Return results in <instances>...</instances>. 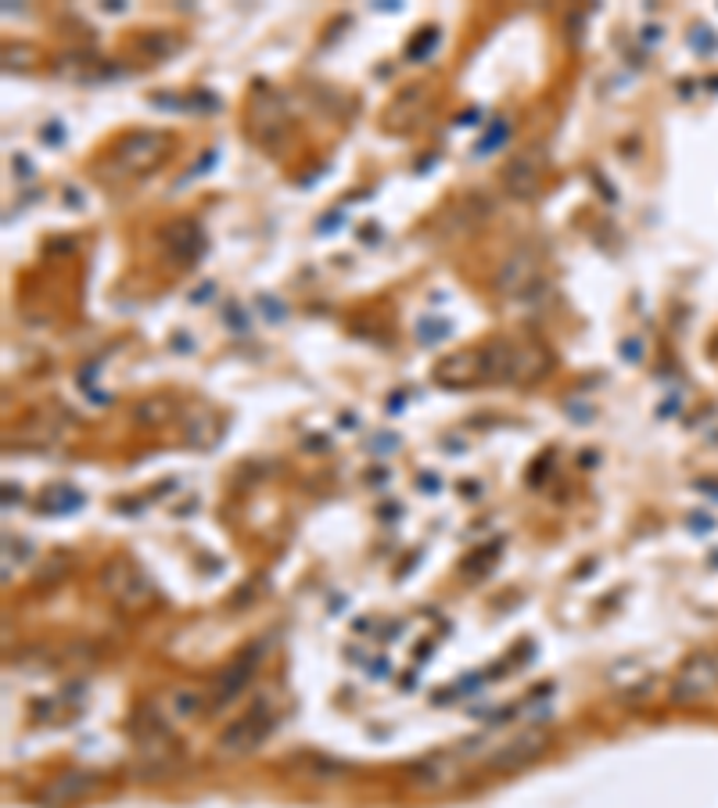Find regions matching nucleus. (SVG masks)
Wrapping results in <instances>:
<instances>
[{"label": "nucleus", "mask_w": 718, "mask_h": 808, "mask_svg": "<svg viewBox=\"0 0 718 808\" xmlns=\"http://www.w3.org/2000/svg\"><path fill=\"white\" fill-rule=\"evenodd\" d=\"M134 740H137V765L144 776H166L176 769V740L159 715L148 719V712H140L134 722Z\"/></svg>", "instance_id": "obj_2"}, {"label": "nucleus", "mask_w": 718, "mask_h": 808, "mask_svg": "<svg viewBox=\"0 0 718 808\" xmlns=\"http://www.w3.org/2000/svg\"><path fill=\"white\" fill-rule=\"evenodd\" d=\"M101 585H104V593H109L115 604H123L126 611H144L155 601V585L148 582V576H144L134 560H123V557L104 565Z\"/></svg>", "instance_id": "obj_3"}, {"label": "nucleus", "mask_w": 718, "mask_h": 808, "mask_svg": "<svg viewBox=\"0 0 718 808\" xmlns=\"http://www.w3.org/2000/svg\"><path fill=\"white\" fill-rule=\"evenodd\" d=\"M72 507H80V497H72V489H55L50 497L44 500V511L58 514V511H72Z\"/></svg>", "instance_id": "obj_20"}, {"label": "nucleus", "mask_w": 718, "mask_h": 808, "mask_svg": "<svg viewBox=\"0 0 718 808\" xmlns=\"http://www.w3.org/2000/svg\"><path fill=\"white\" fill-rule=\"evenodd\" d=\"M456 779H460V762H456L453 754H431V759L417 762L410 787L421 794H438V790L453 787Z\"/></svg>", "instance_id": "obj_12"}, {"label": "nucleus", "mask_w": 718, "mask_h": 808, "mask_svg": "<svg viewBox=\"0 0 718 808\" xmlns=\"http://www.w3.org/2000/svg\"><path fill=\"white\" fill-rule=\"evenodd\" d=\"M449 328H446V323H438V328H431V323H424V328H421V338H435V334H446Z\"/></svg>", "instance_id": "obj_22"}, {"label": "nucleus", "mask_w": 718, "mask_h": 808, "mask_svg": "<svg viewBox=\"0 0 718 808\" xmlns=\"http://www.w3.org/2000/svg\"><path fill=\"white\" fill-rule=\"evenodd\" d=\"M187 432H191V442H194V446H208V442L216 439V421H213V413H208L205 407H194V410H191Z\"/></svg>", "instance_id": "obj_18"}, {"label": "nucleus", "mask_w": 718, "mask_h": 808, "mask_svg": "<svg viewBox=\"0 0 718 808\" xmlns=\"http://www.w3.org/2000/svg\"><path fill=\"white\" fill-rule=\"evenodd\" d=\"M715 683H718V661L715 658H697V661H689L683 672H679L672 697L679 701V705H689V701L708 694Z\"/></svg>", "instance_id": "obj_13"}, {"label": "nucleus", "mask_w": 718, "mask_h": 808, "mask_svg": "<svg viewBox=\"0 0 718 808\" xmlns=\"http://www.w3.org/2000/svg\"><path fill=\"white\" fill-rule=\"evenodd\" d=\"M248 129L266 151H281L287 145V115L281 98H273L270 90H255L252 109H248Z\"/></svg>", "instance_id": "obj_5"}, {"label": "nucleus", "mask_w": 718, "mask_h": 808, "mask_svg": "<svg viewBox=\"0 0 718 808\" xmlns=\"http://www.w3.org/2000/svg\"><path fill=\"white\" fill-rule=\"evenodd\" d=\"M428 101H431V87H424V83L399 90L396 101L385 109V129H391V134H407V129L424 115Z\"/></svg>", "instance_id": "obj_11"}, {"label": "nucleus", "mask_w": 718, "mask_h": 808, "mask_svg": "<svg viewBox=\"0 0 718 808\" xmlns=\"http://www.w3.org/2000/svg\"><path fill=\"white\" fill-rule=\"evenodd\" d=\"M506 134H511V123H495V129H492V134L486 137V140H481V155H489V151H495V145H500V140L506 137Z\"/></svg>", "instance_id": "obj_21"}, {"label": "nucleus", "mask_w": 718, "mask_h": 808, "mask_svg": "<svg viewBox=\"0 0 718 808\" xmlns=\"http://www.w3.org/2000/svg\"><path fill=\"white\" fill-rule=\"evenodd\" d=\"M546 180V151L543 148H525L517 151L511 162L503 166V191L517 202H532L543 191Z\"/></svg>", "instance_id": "obj_6"}, {"label": "nucleus", "mask_w": 718, "mask_h": 808, "mask_svg": "<svg viewBox=\"0 0 718 808\" xmlns=\"http://www.w3.org/2000/svg\"><path fill=\"white\" fill-rule=\"evenodd\" d=\"M435 374L442 385H467L475 377H486L481 374V349H456V353H449L438 363Z\"/></svg>", "instance_id": "obj_14"}, {"label": "nucleus", "mask_w": 718, "mask_h": 808, "mask_svg": "<svg viewBox=\"0 0 718 808\" xmlns=\"http://www.w3.org/2000/svg\"><path fill=\"white\" fill-rule=\"evenodd\" d=\"M550 744V737L543 733V729H528V733L514 737L511 744H500L492 754H489V769L492 773H517V769H525L528 762H535L539 754Z\"/></svg>", "instance_id": "obj_8"}, {"label": "nucleus", "mask_w": 718, "mask_h": 808, "mask_svg": "<svg viewBox=\"0 0 718 808\" xmlns=\"http://www.w3.org/2000/svg\"><path fill=\"white\" fill-rule=\"evenodd\" d=\"M554 367V356L546 353L543 345L535 342H525V345H514V382H543L546 374Z\"/></svg>", "instance_id": "obj_15"}, {"label": "nucleus", "mask_w": 718, "mask_h": 808, "mask_svg": "<svg viewBox=\"0 0 718 808\" xmlns=\"http://www.w3.org/2000/svg\"><path fill=\"white\" fill-rule=\"evenodd\" d=\"M259 655H263V644L248 647L238 661H230L227 669L219 672V680L213 683V694H208V705H213V708H224V705H230V701L238 697L241 690L248 686V680H252V675H255V669H259Z\"/></svg>", "instance_id": "obj_9"}, {"label": "nucleus", "mask_w": 718, "mask_h": 808, "mask_svg": "<svg viewBox=\"0 0 718 808\" xmlns=\"http://www.w3.org/2000/svg\"><path fill=\"white\" fill-rule=\"evenodd\" d=\"M173 151V137L166 129H134L112 148V162L126 177H144L155 166H162Z\"/></svg>", "instance_id": "obj_1"}, {"label": "nucleus", "mask_w": 718, "mask_h": 808, "mask_svg": "<svg viewBox=\"0 0 718 808\" xmlns=\"http://www.w3.org/2000/svg\"><path fill=\"white\" fill-rule=\"evenodd\" d=\"M205 694H198V690H173L169 694V708H173V719H194V715L205 712Z\"/></svg>", "instance_id": "obj_17"}, {"label": "nucleus", "mask_w": 718, "mask_h": 808, "mask_svg": "<svg viewBox=\"0 0 718 808\" xmlns=\"http://www.w3.org/2000/svg\"><path fill=\"white\" fill-rule=\"evenodd\" d=\"M543 277V263L532 249H517L514 255L503 259L500 273H495V292L514 298V295H528L532 284Z\"/></svg>", "instance_id": "obj_7"}, {"label": "nucleus", "mask_w": 718, "mask_h": 808, "mask_svg": "<svg viewBox=\"0 0 718 808\" xmlns=\"http://www.w3.org/2000/svg\"><path fill=\"white\" fill-rule=\"evenodd\" d=\"M270 729H273V715L266 712V705H255L244 719L230 722L224 733H219V744H216L219 759H244V754H252L266 740Z\"/></svg>", "instance_id": "obj_4"}, {"label": "nucleus", "mask_w": 718, "mask_h": 808, "mask_svg": "<svg viewBox=\"0 0 718 808\" xmlns=\"http://www.w3.org/2000/svg\"><path fill=\"white\" fill-rule=\"evenodd\" d=\"M94 787H98V784H94V776L69 773V776L50 779L47 798H50V801H58V805H65V801H80V798H87V794L94 790Z\"/></svg>", "instance_id": "obj_16"}, {"label": "nucleus", "mask_w": 718, "mask_h": 808, "mask_svg": "<svg viewBox=\"0 0 718 808\" xmlns=\"http://www.w3.org/2000/svg\"><path fill=\"white\" fill-rule=\"evenodd\" d=\"M162 249L176 266H194L205 252V234L194 219H173L162 227Z\"/></svg>", "instance_id": "obj_10"}, {"label": "nucleus", "mask_w": 718, "mask_h": 808, "mask_svg": "<svg viewBox=\"0 0 718 808\" xmlns=\"http://www.w3.org/2000/svg\"><path fill=\"white\" fill-rule=\"evenodd\" d=\"M169 402L166 399H148V402H140L137 407V421L140 424H162V421H169Z\"/></svg>", "instance_id": "obj_19"}]
</instances>
